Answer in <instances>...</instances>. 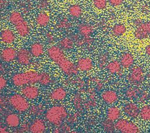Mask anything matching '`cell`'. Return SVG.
Segmentation results:
<instances>
[{
  "instance_id": "obj_1",
  "label": "cell",
  "mask_w": 150,
  "mask_h": 133,
  "mask_svg": "<svg viewBox=\"0 0 150 133\" xmlns=\"http://www.w3.org/2000/svg\"><path fill=\"white\" fill-rule=\"evenodd\" d=\"M47 54L50 58L60 67L65 74L70 76L77 74V66L67 58L61 47L51 46L47 50Z\"/></svg>"
},
{
  "instance_id": "obj_2",
  "label": "cell",
  "mask_w": 150,
  "mask_h": 133,
  "mask_svg": "<svg viewBox=\"0 0 150 133\" xmlns=\"http://www.w3.org/2000/svg\"><path fill=\"white\" fill-rule=\"evenodd\" d=\"M67 117V110L62 106H53L45 113V118L47 121L56 127H60Z\"/></svg>"
},
{
  "instance_id": "obj_3",
  "label": "cell",
  "mask_w": 150,
  "mask_h": 133,
  "mask_svg": "<svg viewBox=\"0 0 150 133\" xmlns=\"http://www.w3.org/2000/svg\"><path fill=\"white\" fill-rule=\"evenodd\" d=\"M9 20L14 26L17 33L21 37H25L29 34L30 32L29 26L20 12L14 11L11 13L9 16Z\"/></svg>"
},
{
  "instance_id": "obj_4",
  "label": "cell",
  "mask_w": 150,
  "mask_h": 133,
  "mask_svg": "<svg viewBox=\"0 0 150 133\" xmlns=\"http://www.w3.org/2000/svg\"><path fill=\"white\" fill-rule=\"evenodd\" d=\"M39 74L40 73L33 70L16 74L12 77V82L16 86H23L29 83H35L39 82Z\"/></svg>"
},
{
  "instance_id": "obj_5",
  "label": "cell",
  "mask_w": 150,
  "mask_h": 133,
  "mask_svg": "<svg viewBox=\"0 0 150 133\" xmlns=\"http://www.w3.org/2000/svg\"><path fill=\"white\" fill-rule=\"evenodd\" d=\"M10 106L16 111L19 112H25L29 109L30 106L26 97L19 94L12 95L9 99Z\"/></svg>"
},
{
  "instance_id": "obj_6",
  "label": "cell",
  "mask_w": 150,
  "mask_h": 133,
  "mask_svg": "<svg viewBox=\"0 0 150 133\" xmlns=\"http://www.w3.org/2000/svg\"><path fill=\"white\" fill-rule=\"evenodd\" d=\"M128 82L134 86L140 85L144 79V72L140 66H134L127 76Z\"/></svg>"
},
{
  "instance_id": "obj_7",
  "label": "cell",
  "mask_w": 150,
  "mask_h": 133,
  "mask_svg": "<svg viewBox=\"0 0 150 133\" xmlns=\"http://www.w3.org/2000/svg\"><path fill=\"white\" fill-rule=\"evenodd\" d=\"M115 129L123 133H138L139 132L138 127L134 123L126 119L118 120L115 123Z\"/></svg>"
},
{
  "instance_id": "obj_8",
  "label": "cell",
  "mask_w": 150,
  "mask_h": 133,
  "mask_svg": "<svg viewBox=\"0 0 150 133\" xmlns=\"http://www.w3.org/2000/svg\"><path fill=\"white\" fill-rule=\"evenodd\" d=\"M135 37L138 40H143L150 36V21L143 22L137 26L135 32Z\"/></svg>"
},
{
  "instance_id": "obj_9",
  "label": "cell",
  "mask_w": 150,
  "mask_h": 133,
  "mask_svg": "<svg viewBox=\"0 0 150 133\" xmlns=\"http://www.w3.org/2000/svg\"><path fill=\"white\" fill-rule=\"evenodd\" d=\"M21 93L26 99L33 100L38 98L39 95L38 88L33 85H26L21 89Z\"/></svg>"
},
{
  "instance_id": "obj_10",
  "label": "cell",
  "mask_w": 150,
  "mask_h": 133,
  "mask_svg": "<svg viewBox=\"0 0 150 133\" xmlns=\"http://www.w3.org/2000/svg\"><path fill=\"white\" fill-rule=\"evenodd\" d=\"M123 111L128 117L135 118L139 115L140 110L136 104L129 102L124 106Z\"/></svg>"
},
{
  "instance_id": "obj_11",
  "label": "cell",
  "mask_w": 150,
  "mask_h": 133,
  "mask_svg": "<svg viewBox=\"0 0 150 133\" xmlns=\"http://www.w3.org/2000/svg\"><path fill=\"white\" fill-rule=\"evenodd\" d=\"M17 56L16 50L11 47H8L3 49L1 52V57L3 61L10 62L13 61Z\"/></svg>"
},
{
  "instance_id": "obj_12",
  "label": "cell",
  "mask_w": 150,
  "mask_h": 133,
  "mask_svg": "<svg viewBox=\"0 0 150 133\" xmlns=\"http://www.w3.org/2000/svg\"><path fill=\"white\" fill-rule=\"evenodd\" d=\"M76 66L79 70L83 72H87L93 68V64L91 58L82 57L78 60Z\"/></svg>"
},
{
  "instance_id": "obj_13",
  "label": "cell",
  "mask_w": 150,
  "mask_h": 133,
  "mask_svg": "<svg viewBox=\"0 0 150 133\" xmlns=\"http://www.w3.org/2000/svg\"><path fill=\"white\" fill-rule=\"evenodd\" d=\"M30 58V52L25 48H21L17 52V61L22 65H27L29 64Z\"/></svg>"
},
{
  "instance_id": "obj_14",
  "label": "cell",
  "mask_w": 150,
  "mask_h": 133,
  "mask_svg": "<svg viewBox=\"0 0 150 133\" xmlns=\"http://www.w3.org/2000/svg\"><path fill=\"white\" fill-rule=\"evenodd\" d=\"M103 100L109 104H112L117 102L118 99L117 93L112 90H107L104 91L101 94Z\"/></svg>"
},
{
  "instance_id": "obj_15",
  "label": "cell",
  "mask_w": 150,
  "mask_h": 133,
  "mask_svg": "<svg viewBox=\"0 0 150 133\" xmlns=\"http://www.w3.org/2000/svg\"><path fill=\"white\" fill-rule=\"evenodd\" d=\"M46 130L45 122L41 119L34 120L30 125L29 131L33 133H43Z\"/></svg>"
},
{
  "instance_id": "obj_16",
  "label": "cell",
  "mask_w": 150,
  "mask_h": 133,
  "mask_svg": "<svg viewBox=\"0 0 150 133\" xmlns=\"http://www.w3.org/2000/svg\"><path fill=\"white\" fill-rule=\"evenodd\" d=\"M15 39V34L11 30L5 29L2 30L1 33V40L3 43L6 44H12L14 42Z\"/></svg>"
},
{
  "instance_id": "obj_17",
  "label": "cell",
  "mask_w": 150,
  "mask_h": 133,
  "mask_svg": "<svg viewBox=\"0 0 150 133\" xmlns=\"http://www.w3.org/2000/svg\"><path fill=\"white\" fill-rule=\"evenodd\" d=\"M67 96L66 90L63 88H57L53 89L49 94V98L56 101H60L65 99Z\"/></svg>"
},
{
  "instance_id": "obj_18",
  "label": "cell",
  "mask_w": 150,
  "mask_h": 133,
  "mask_svg": "<svg viewBox=\"0 0 150 133\" xmlns=\"http://www.w3.org/2000/svg\"><path fill=\"white\" fill-rule=\"evenodd\" d=\"M78 32L83 37H90L94 32V27L88 23H81L78 26Z\"/></svg>"
},
{
  "instance_id": "obj_19",
  "label": "cell",
  "mask_w": 150,
  "mask_h": 133,
  "mask_svg": "<svg viewBox=\"0 0 150 133\" xmlns=\"http://www.w3.org/2000/svg\"><path fill=\"white\" fill-rule=\"evenodd\" d=\"M120 62L123 68H129L132 66L134 62V58L131 54L124 52L121 55Z\"/></svg>"
},
{
  "instance_id": "obj_20",
  "label": "cell",
  "mask_w": 150,
  "mask_h": 133,
  "mask_svg": "<svg viewBox=\"0 0 150 133\" xmlns=\"http://www.w3.org/2000/svg\"><path fill=\"white\" fill-rule=\"evenodd\" d=\"M6 124L11 128H15L19 126L20 124V118L15 113H9L5 117Z\"/></svg>"
},
{
  "instance_id": "obj_21",
  "label": "cell",
  "mask_w": 150,
  "mask_h": 133,
  "mask_svg": "<svg viewBox=\"0 0 150 133\" xmlns=\"http://www.w3.org/2000/svg\"><path fill=\"white\" fill-rule=\"evenodd\" d=\"M121 66L120 62L117 60H113L107 65V69L110 74H119L121 71Z\"/></svg>"
},
{
  "instance_id": "obj_22",
  "label": "cell",
  "mask_w": 150,
  "mask_h": 133,
  "mask_svg": "<svg viewBox=\"0 0 150 133\" xmlns=\"http://www.w3.org/2000/svg\"><path fill=\"white\" fill-rule=\"evenodd\" d=\"M44 52V48L42 44L36 42L33 43L30 47V54L35 57H40Z\"/></svg>"
},
{
  "instance_id": "obj_23",
  "label": "cell",
  "mask_w": 150,
  "mask_h": 133,
  "mask_svg": "<svg viewBox=\"0 0 150 133\" xmlns=\"http://www.w3.org/2000/svg\"><path fill=\"white\" fill-rule=\"evenodd\" d=\"M107 118L110 119L111 121H115L117 120L120 115H121V111L120 110L115 106H112L108 108L107 110Z\"/></svg>"
},
{
  "instance_id": "obj_24",
  "label": "cell",
  "mask_w": 150,
  "mask_h": 133,
  "mask_svg": "<svg viewBox=\"0 0 150 133\" xmlns=\"http://www.w3.org/2000/svg\"><path fill=\"white\" fill-rule=\"evenodd\" d=\"M60 47L62 50L65 51H69L73 48L74 46L73 40L67 37L62 38L59 42Z\"/></svg>"
},
{
  "instance_id": "obj_25",
  "label": "cell",
  "mask_w": 150,
  "mask_h": 133,
  "mask_svg": "<svg viewBox=\"0 0 150 133\" xmlns=\"http://www.w3.org/2000/svg\"><path fill=\"white\" fill-rule=\"evenodd\" d=\"M50 20L49 15L46 12H41L38 15L36 18V23L42 27L46 26Z\"/></svg>"
},
{
  "instance_id": "obj_26",
  "label": "cell",
  "mask_w": 150,
  "mask_h": 133,
  "mask_svg": "<svg viewBox=\"0 0 150 133\" xmlns=\"http://www.w3.org/2000/svg\"><path fill=\"white\" fill-rule=\"evenodd\" d=\"M141 93L140 90L136 87H129L125 92L126 97L129 100H132L137 98Z\"/></svg>"
},
{
  "instance_id": "obj_27",
  "label": "cell",
  "mask_w": 150,
  "mask_h": 133,
  "mask_svg": "<svg viewBox=\"0 0 150 133\" xmlns=\"http://www.w3.org/2000/svg\"><path fill=\"white\" fill-rule=\"evenodd\" d=\"M127 29L124 24L122 23L115 24L112 28V33L115 37H120L126 32Z\"/></svg>"
},
{
  "instance_id": "obj_28",
  "label": "cell",
  "mask_w": 150,
  "mask_h": 133,
  "mask_svg": "<svg viewBox=\"0 0 150 133\" xmlns=\"http://www.w3.org/2000/svg\"><path fill=\"white\" fill-rule=\"evenodd\" d=\"M72 102L73 106L76 108V109L79 111H82L84 107L83 104L82 98L79 93H76L74 94L72 98Z\"/></svg>"
},
{
  "instance_id": "obj_29",
  "label": "cell",
  "mask_w": 150,
  "mask_h": 133,
  "mask_svg": "<svg viewBox=\"0 0 150 133\" xmlns=\"http://www.w3.org/2000/svg\"><path fill=\"white\" fill-rule=\"evenodd\" d=\"M69 12L72 17L74 18H78L80 17L82 14V9L80 5L77 4H74L69 7Z\"/></svg>"
},
{
  "instance_id": "obj_30",
  "label": "cell",
  "mask_w": 150,
  "mask_h": 133,
  "mask_svg": "<svg viewBox=\"0 0 150 133\" xmlns=\"http://www.w3.org/2000/svg\"><path fill=\"white\" fill-rule=\"evenodd\" d=\"M44 110H45V107L42 104H35L30 107L29 113L33 116H39L43 113Z\"/></svg>"
},
{
  "instance_id": "obj_31",
  "label": "cell",
  "mask_w": 150,
  "mask_h": 133,
  "mask_svg": "<svg viewBox=\"0 0 150 133\" xmlns=\"http://www.w3.org/2000/svg\"><path fill=\"white\" fill-rule=\"evenodd\" d=\"M139 116L144 121L150 120V105H145L140 109Z\"/></svg>"
},
{
  "instance_id": "obj_32",
  "label": "cell",
  "mask_w": 150,
  "mask_h": 133,
  "mask_svg": "<svg viewBox=\"0 0 150 133\" xmlns=\"http://www.w3.org/2000/svg\"><path fill=\"white\" fill-rule=\"evenodd\" d=\"M52 78L46 72L40 73L39 74V83H40L43 86H47L50 85L52 82Z\"/></svg>"
},
{
  "instance_id": "obj_33",
  "label": "cell",
  "mask_w": 150,
  "mask_h": 133,
  "mask_svg": "<svg viewBox=\"0 0 150 133\" xmlns=\"http://www.w3.org/2000/svg\"><path fill=\"white\" fill-rule=\"evenodd\" d=\"M101 125L104 130L108 132H114L115 129V124H114L113 121H111L108 118L103 120L101 123Z\"/></svg>"
},
{
  "instance_id": "obj_34",
  "label": "cell",
  "mask_w": 150,
  "mask_h": 133,
  "mask_svg": "<svg viewBox=\"0 0 150 133\" xmlns=\"http://www.w3.org/2000/svg\"><path fill=\"white\" fill-rule=\"evenodd\" d=\"M71 26V23L67 18H62L57 22V27L60 29L67 30Z\"/></svg>"
},
{
  "instance_id": "obj_35",
  "label": "cell",
  "mask_w": 150,
  "mask_h": 133,
  "mask_svg": "<svg viewBox=\"0 0 150 133\" xmlns=\"http://www.w3.org/2000/svg\"><path fill=\"white\" fill-rule=\"evenodd\" d=\"M108 60V56L107 53L104 52L101 54L98 57V61L99 67L100 68H104L107 65Z\"/></svg>"
},
{
  "instance_id": "obj_36",
  "label": "cell",
  "mask_w": 150,
  "mask_h": 133,
  "mask_svg": "<svg viewBox=\"0 0 150 133\" xmlns=\"http://www.w3.org/2000/svg\"><path fill=\"white\" fill-rule=\"evenodd\" d=\"M93 5L98 10L104 9L107 5V0H93Z\"/></svg>"
},
{
  "instance_id": "obj_37",
  "label": "cell",
  "mask_w": 150,
  "mask_h": 133,
  "mask_svg": "<svg viewBox=\"0 0 150 133\" xmlns=\"http://www.w3.org/2000/svg\"><path fill=\"white\" fill-rule=\"evenodd\" d=\"M139 101L141 103L146 102L149 98V93L147 90H142L141 91V93L139 96Z\"/></svg>"
},
{
  "instance_id": "obj_38",
  "label": "cell",
  "mask_w": 150,
  "mask_h": 133,
  "mask_svg": "<svg viewBox=\"0 0 150 133\" xmlns=\"http://www.w3.org/2000/svg\"><path fill=\"white\" fill-rule=\"evenodd\" d=\"M96 102L95 101V100H92V99H90V100L86 102V103H84L83 104V106H84V107L86 109H88V108H90L91 107H93L96 106Z\"/></svg>"
},
{
  "instance_id": "obj_39",
  "label": "cell",
  "mask_w": 150,
  "mask_h": 133,
  "mask_svg": "<svg viewBox=\"0 0 150 133\" xmlns=\"http://www.w3.org/2000/svg\"><path fill=\"white\" fill-rule=\"evenodd\" d=\"M78 114L77 113H74L71 116H70L68 118H67V121L69 124H74L76 122V121L77 120V118H78Z\"/></svg>"
},
{
  "instance_id": "obj_40",
  "label": "cell",
  "mask_w": 150,
  "mask_h": 133,
  "mask_svg": "<svg viewBox=\"0 0 150 133\" xmlns=\"http://www.w3.org/2000/svg\"><path fill=\"white\" fill-rule=\"evenodd\" d=\"M124 0H108L109 3L113 6H119L123 3Z\"/></svg>"
},
{
  "instance_id": "obj_41",
  "label": "cell",
  "mask_w": 150,
  "mask_h": 133,
  "mask_svg": "<svg viewBox=\"0 0 150 133\" xmlns=\"http://www.w3.org/2000/svg\"><path fill=\"white\" fill-rule=\"evenodd\" d=\"M88 94L90 97V99L95 100L96 98V91L95 89L93 88H90L88 90Z\"/></svg>"
},
{
  "instance_id": "obj_42",
  "label": "cell",
  "mask_w": 150,
  "mask_h": 133,
  "mask_svg": "<svg viewBox=\"0 0 150 133\" xmlns=\"http://www.w3.org/2000/svg\"><path fill=\"white\" fill-rule=\"evenodd\" d=\"M7 85V81L6 79L2 76H1L0 77V89L1 90H2Z\"/></svg>"
},
{
  "instance_id": "obj_43",
  "label": "cell",
  "mask_w": 150,
  "mask_h": 133,
  "mask_svg": "<svg viewBox=\"0 0 150 133\" xmlns=\"http://www.w3.org/2000/svg\"><path fill=\"white\" fill-rule=\"evenodd\" d=\"M46 37L47 40L49 42V43H52L53 41H54V36L53 34L51 32H48L46 33Z\"/></svg>"
},
{
  "instance_id": "obj_44",
  "label": "cell",
  "mask_w": 150,
  "mask_h": 133,
  "mask_svg": "<svg viewBox=\"0 0 150 133\" xmlns=\"http://www.w3.org/2000/svg\"><path fill=\"white\" fill-rule=\"evenodd\" d=\"M60 128V131H62V132H70V130H71V127L68 124H64Z\"/></svg>"
},
{
  "instance_id": "obj_45",
  "label": "cell",
  "mask_w": 150,
  "mask_h": 133,
  "mask_svg": "<svg viewBox=\"0 0 150 133\" xmlns=\"http://www.w3.org/2000/svg\"><path fill=\"white\" fill-rule=\"evenodd\" d=\"M30 128V125L28 124L24 123L21 125V127L20 128V131L21 132H26L29 130Z\"/></svg>"
},
{
  "instance_id": "obj_46",
  "label": "cell",
  "mask_w": 150,
  "mask_h": 133,
  "mask_svg": "<svg viewBox=\"0 0 150 133\" xmlns=\"http://www.w3.org/2000/svg\"><path fill=\"white\" fill-rule=\"evenodd\" d=\"M95 83H96V85L97 89L98 90L102 89V88L103 87V83L101 82V81L100 79H95Z\"/></svg>"
},
{
  "instance_id": "obj_47",
  "label": "cell",
  "mask_w": 150,
  "mask_h": 133,
  "mask_svg": "<svg viewBox=\"0 0 150 133\" xmlns=\"http://www.w3.org/2000/svg\"><path fill=\"white\" fill-rule=\"evenodd\" d=\"M48 2L49 0H42L39 2V6L40 8H44L45 7H46L48 5Z\"/></svg>"
},
{
  "instance_id": "obj_48",
  "label": "cell",
  "mask_w": 150,
  "mask_h": 133,
  "mask_svg": "<svg viewBox=\"0 0 150 133\" xmlns=\"http://www.w3.org/2000/svg\"><path fill=\"white\" fill-rule=\"evenodd\" d=\"M145 52L147 56L150 57V44H148L145 47Z\"/></svg>"
},
{
  "instance_id": "obj_49",
  "label": "cell",
  "mask_w": 150,
  "mask_h": 133,
  "mask_svg": "<svg viewBox=\"0 0 150 133\" xmlns=\"http://www.w3.org/2000/svg\"><path fill=\"white\" fill-rule=\"evenodd\" d=\"M0 132L1 133H6V132H8V131H6V128L5 127H3L2 125H1Z\"/></svg>"
},
{
  "instance_id": "obj_50",
  "label": "cell",
  "mask_w": 150,
  "mask_h": 133,
  "mask_svg": "<svg viewBox=\"0 0 150 133\" xmlns=\"http://www.w3.org/2000/svg\"><path fill=\"white\" fill-rule=\"evenodd\" d=\"M142 22H143L142 21V20H141V19H137L135 20L134 23H135V24L137 26L139 25L141 23H142Z\"/></svg>"
}]
</instances>
